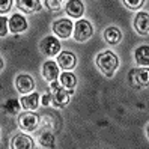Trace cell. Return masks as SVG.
<instances>
[{"instance_id":"13","label":"cell","mask_w":149,"mask_h":149,"mask_svg":"<svg viewBox=\"0 0 149 149\" xmlns=\"http://www.w3.org/2000/svg\"><path fill=\"white\" fill-rule=\"evenodd\" d=\"M33 146H35L33 140L26 134H17L12 139V148L14 149H32Z\"/></svg>"},{"instance_id":"26","label":"cell","mask_w":149,"mask_h":149,"mask_svg":"<svg viewBox=\"0 0 149 149\" xmlns=\"http://www.w3.org/2000/svg\"><path fill=\"white\" fill-rule=\"evenodd\" d=\"M146 133H148V137H149V125H148V130H146Z\"/></svg>"},{"instance_id":"21","label":"cell","mask_w":149,"mask_h":149,"mask_svg":"<svg viewBox=\"0 0 149 149\" xmlns=\"http://www.w3.org/2000/svg\"><path fill=\"white\" fill-rule=\"evenodd\" d=\"M39 143L44 148H53L54 146V136L51 133H44L39 139Z\"/></svg>"},{"instance_id":"10","label":"cell","mask_w":149,"mask_h":149,"mask_svg":"<svg viewBox=\"0 0 149 149\" xmlns=\"http://www.w3.org/2000/svg\"><path fill=\"white\" fill-rule=\"evenodd\" d=\"M57 65L63 69V71H69V69H74L77 65V59L72 53L69 51H65V53L59 54L57 57Z\"/></svg>"},{"instance_id":"6","label":"cell","mask_w":149,"mask_h":149,"mask_svg":"<svg viewBox=\"0 0 149 149\" xmlns=\"http://www.w3.org/2000/svg\"><path fill=\"white\" fill-rule=\"evenodd\" d=\"M15 87H17V91H18L20 93L27 95V93H30L35 89V81H33V78L29 74H20L18 77H17V80H15Z\"/></svg>"},{"instance_id":"15","label":"cell","mask_w":149,"mask_h":149,"mask_svg":"<svg viewBox=\"0 0 149 149\" xmlns=\"http://www.w3.org/2000/svg\"><path fill=\"white\" fill-rule=\"evenodd\" d=\"M38 104H39V95L36 92H30V93H27L26 96H23V98H21V106L26 110H35V109H38Z\"/></svg>"},{"instance_id":"19","label":"cell","mask_w":149,"mask_h":149,"mask_svg":"<svg viewBox=\"0 0 149 149\" xmlns=\"http://www.w3.org/2000/svg\"><path fill=\"white\" fill-rule=\"evenodd\" d=\"M60 83H62L68 91L72 92V89L77 84V78H75V75L72 72H63L62 75H60Z\"/></svg>"},{"instance_id":"12","label":"cell","mask_w":149,"mask_h":149,"mask_svg":"<svg viewBox=\"0 0 149 149\" xmlns=\"http://www.w3.org/2000/svg\"><path fill=\"white\" fill-rule=\"evenodd\" d=\"M65 9H66L69 17H72V18H80L84 12V6L81 3V0H69L65 6Z\"/></svg>"},{"instance_id":"3","label":"cell","mask_w":149,"mask_h":149,"mask_svg":"<svg viewBox=\"0 0 149 149\" xmlns=\"http://www.w3.org/2000/svg\"><path fill=\"white\" fill-rule=\"evenodd\" d=\"M38 125H39V118H38V115L32 113L30 110L21 113V115L18 116V127H20V130H23V131H27V133H30V131L36 130Z\"/></svg>"},{"instance_id":"25","label":"cell","mask_w":149,"mask_h":149,"mask_svg":"<svg viewBox=\"0 0 149 149\" xmlns=\"http://www.w3.org/2000/svg\"><path fill=\"white\" fill-rule=\"evenodd\" d=\"M0 23H2V30H0V35H2V36H6V33H8V27H6L8 20L5 18V17H2V18H0Z\"/></svg>"},{"instance_id":"16","label":"cell","mask_w":149,"mask_h":149,"mask_svg":"<svg viewBox=\"0 0 149 149\" xmlns=\"http://www.w3.org/2000/svg\"><path fill=\"white\" fill-rule=\"evenodd\" d=\"M133 72V78L139 86H149V68H140V69H134Z\"/></svg>"},{"instance_id":"18","label":"cell","mask_w":149,"mask_h":149,"mask_svg":"<svg viewBox=\"0 0 149 149\" xmlns=\"http://www.w3.org/2000/svg\"><path fill=\"white\" fill-rule=\"evenodd\" d=\"M136 62L142 66H149V45H142L134 53Z\"/></svg>"},{"instance_id":"14","label":"cell","mask_w":149,"mask_h":149,"mask_svg":"<svg viewBox=\"0 0 149 149\" xmlns=\"http://www.w3.org/2000/svg\"><path fill=\"white\" fill-rule=\"evenodd\" d=\"M17 6L23 12L33 14V12H38L41 9V2L39 0H17Z\"/></svg>"},{"instance_id":"22","label":"cell","mask_w":149,"mask_h":149,"mask_svg":"<svg viewBox=\"0 0 149 149\" xmlns=\"http://www.w3.org/2000/svg\"><path fill=\"white\" fill-rule=\"evenodd\" d=\"M5 111L9 113V115H15L18 111V101L17 100H8L5 102Z\"/></svg>"},{"instance_id":"11","label":"cell","mask_w":149,"mask_h":149,"mask_svg":"<svg viewBox=\"0 0 149 149\" xmlns=\"http://www.w3.org/2000/svg\"><path fill=\"white\" fill-rule=\"evenodd\" d=\"M9 27H11L12 33H21L24 30H27V21H26V18L23 15L15 14L9 20Z\"/></svg>"},{"instance_id":"4","label":"cell","mask_w":149,"mask_h":149,"mask_svg":"<svg viewBox=\"0 0 149 149\" xmlns=\"http://www.w3.org/2000/svg\"><path fill=\"white\" fill-rule=\"evenodd\" d=\"M93 33L92 24L87 20H80L77 21V24H74V39L78 42H84L87 41Z\"/></svg>"},{"instance_id":"20","label":"cell","mask_w":149,"mask_h":149,"mask_svg":"<svg viewBox=\"0 0 149 149\" xmlns=\"http://www.w3.org/2000/svg\"><path fill=\"white\" fill-rule=\"evenodd\" d=\"M68 2L69 0H45V5H47V8L50 11L57 12V11H62Z\"/></svg>"},{"instance_id":"24","label":"cell","mask_w":149,"mask_h":149,"mask_svg":"<svg viewBox=\"0 0 149 149\" xmlns=\"http://www.w3.org/2000/svg\"><path fill=\"white\" fill-rule=\"evenodd\" d=\"M12 6V0H0V12H8Z\"/></svg>"},{"instance_id":"8","label":"cell","mask_w":149,"mask_h":149,"mask_svg":"<svg viewBox=\"0 0 149 149\" xmlns=\"http://www.w3.org/2000/svg\"><path fill=\"white\" fill-rule=\"evenodd\" d=\"M57 75H59V65L54 60H47V62L42 65V77L45 78L47 81L53 83V81H56Z\"/></svg>"},{"instance_id":"2","label":"cell","mask_w":149,"mask_h":149,"mask_svg":"<svg viewBox=\"0 0 149 149\" xmlns=\"http://www.w3.org/2000/svg\"><path fill=\"white\" fill-rule=\"evenodd\" d=\"M72 92H66V87L62 83L53 81L51 84V100H53V106L56 107H63L65 104L69 102V95Z\"/></svg>"},{"instance_id":"7","label":"cell","mask_w":149,"mask_h":149,"mask_svg":"<svg viewBox=\"0 0 149 149\" xmlns=\"http://www.w3.org/2000/svg\"><path fill=\"white\" fill-rule=\"evenodd\" d=\"M72 29H74V24L69 21V20H65V18L57 20V21L53 24V32L57 35V36L63 38V39H66V38L71 36Z\"/></svg>"},{"instance_id":"17","label":"cell","mask_w":149,"mask_h":149,"mask_svg":"<svg viewBox=\"0 0 149 149\" xmlns=\"http://www.w3.org/2000/svg\"><path fill=\"white\" fill-rule=\"evenodd\" d=\"M104 39H106V42L110 44V45H116V44H119L120 39H122V33L118 27H109L104 32Z\"/></svg>"},{"instance_id":"23","label":"cell","mask_w":149,"mask_h":149,"mask_svg":"<svg viewBox=\"0 0 149 149\" xmlns=\"http://www.w3.org/2000/svg\"><path fill=\"white\" fill-rule=\"evenodd\" d=\"M122 2H124V5L128 9H133V11L140 9V8L145 5V0H122Z\"/></svg>"},{"instance_id":"1","label":"cell","mask_w":149,"mask_h":149,"mask_svg":"<svg viewBox=\"0 0 149 149\" xmlns=\"http://www.w3.org/2000/svg\"><path fill=\"white\" fill-rule=\"evenodd\" d=\"M118 65H119L118 56L113 54L111 51H104V53H100L96 56V66L107 77H111L115 74V71L118 69Z\"/></svg>"},{"instance_id":"9","label":"cell","mask_w":149,"mask_h":149,"mask_svg":"<svg viewBox=\"0 0 149 149\" xmlns=\"http://www.w3.org/2000/svg\"><path fill=\"white\" fill-rule=\"evenodd\" d=\"M134 29L140 35H148L149 33V14L146 12H139L134 18Z\"/></svg>"},{"instance_id":"5","label":"cell","mask_w":149,"mask_h":149,"mask_svg":"<svg viewBox=\"0 0 149 149\" xmlns=\"http://www.w3.org/2000/svg\"><path fill=\"white\" fill-rule=\"evenodd\" d=\"M39 48H41V53L44 56L53 57V56H56L59 51H60V42L54 36H45V38L41 41Z\"/></svg>"}]
</instances>
